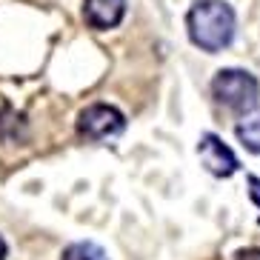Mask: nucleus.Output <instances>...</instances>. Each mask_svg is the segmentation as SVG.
<instances>
[{
  "label": "nucleus",
  "instance_id": "1a4fd4ad",
  "mask_svg": "<svg viewBox=\"0 0 260 260\" xmlns=\"http://www.w3.org/2000/svg\"><path fill=\"white\" fill-rule=\"evenodd\" d=\"M249 186H252V189H249V194H252V200H254V203H257V206H260V177H249Z\"/></svg>",
  "mask_w": 260,
  "mask_h": 260
},
{
  "label": "nucleus",
  "instance_id": "f03ea898",
  "mask_svg": "<svg viewBox=\"0 0 260 260\" xmlns=\"http://www.w3.org/2000/svg\"><path fill=\"white\" fill-rule=\"evenodd\" d=\"M212 94L220 106L246 115L257 106L260 83L254 80V75H249L243 69H220L212 80Z\"/></svg>",
  "mask_w": 260,
  "mask_h": 260
},
{
  "label": "nucleus",
  "instance_id": "39448f33",
  "mask_svg": "<svg viewBox=\"0 0 260 260\" xmlns=\"http://www.w3.org/2000/svg\"><path fill=\"white\" fill-rule=\"evenodd\" d=\"M126 15V0H83V20L92 29H115Z\"/></svg>",
  "mask_w": 260,
  "mask_h": 260
},
{
  "label": "nucleus",
  "instance_id": "6e6552de",
  "mask_svg": "<svg viewBox=\"0 0 260 260\" xmlns=\"http://www.w3.org/2000/svg\"><path fill=\"white\" fill-rule=\"evenodd\" d=\"M60 260H109L106 252L100 249L98 243H92V240H80V243H72L63 249Z\"/></svg>",
  "mask_w": 260,
  "mask_h": 260
},
{
  "label": "nucleus",
  "instance_id": "9b49d317",
  "mask_svg": "<svg viewBox=\"0 0 260 260\" xmlns=\"http://www.w3.org/2000/svg\"><path fill=\"white\" fill-rule=\"evenodd\" d=\"M6 257V243H3V237H0V260Z\"/></svg>",
  "mask_w": 260,
  "mask_h": 260
},
{
  "label": "nucleus",
  "instance_id": "7ed1b4c3",
  "mask_svg": "<svg viewBox=\"0 0 260 260\" xmlns=\"http://www.w3.org/2000/svg\"><path fill=\"white\" fill-rule=\"evenodd\" d=\"M123 129H126V117H123V112L115 109V106H109V103L86 106L83 112L77 115V132H80L86 140L117 138Z\"/></svg>",
  "mask_w": 260,
  "mask_h": 260
},
{
  "label": "nucleus",
  "instance_id": "f257e3e1",
  "mask_svg": "<svg viewBox=\"0 0 260 260\" xmlns=\"http://www.w3.org/2000/svg\"><path fill=\"white\" fill-rule=\"evenodd\" d=\"M191 43L203 52H220L235 38V12L223 0H198L186 15Z\"/></svg>",
  "mask_w": 260,
  "mask_h": 260
},
{
  "label": "nucleus",
  "instance_id": "9d476101",
  "mask_svg": "<svg viewBox=\"0 0 260 260\" xmlns=\"http://www.w3.org/2000/svg\"><path fill=\"white\" fill-rule=\"evenodd\" d=\"M235 260H260V249H246V252H237Z\"/></svg>",
  "mask_w": 260,
  "mask_h": 260
},
{
  "label": "nucleus",
  "instance_id": "0eeeda50",
  "mask_svg": "<svg viewBox=\"0 0 260 260\" xmlns=\"http://www.w3.org/2000/svg\"><path fill=\"white\" fill-rule=\"evenodd\" d=\"M237 140L249 149V152L260 154V112L243 115V120L237 123Z\"/></svg>",
  "mask_w": 260,
  "mask_h": 260
},
{
  "label": "nucleus",
  "instance_id": "20e7f679",
  "mask_svg": "<svg viewBox=\"0 0 260 260\" xmlns=\"http://www.w3.org/2000/svg\"><path fill=\"white\" fill-rule=\"evenodd\" d=\"M198 154H200V160H203V166H206L214 177H232V175L237 172V157H235V152H232V149L223 143L217 135H212V132L200 138Z\"/></svg>",
  "mask_w": 260,
  "mask_h": 260
},
{
  "label": "nucleus",
  "instance_id": "423d86ee",
  "mask_svg": "<svg viewBox=\"0 0 260 260\" xmlns=\"http://www.w3.org/2000/svg\"><path fill=\"white\" fill-rule=\"evenodd\" d=\"M26 138V117L17 115L12 106L0 109V140L3 143H17Z\"/></svg>",
  "mask_w": 260,
  "mask_h": 260
}]
</instances>
